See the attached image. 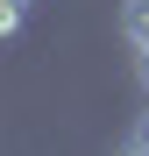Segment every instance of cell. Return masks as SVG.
Listing matches in <instances>:
<instances>
[{
	"instance_id": "6da1fadb",
	"label": "cell",
	"mask_w": 149,
	"mask_h": 156,
	"mask_svg": "<svg viewBox=\"0 0 149 156\" xmlns=\"http://www.w3.org/2000/svg\"><path fill=\"white\" fill-rule=\"evenodd\" d=\"M121 29H128L135 57H142V50H149V0H128V7H121Z\"/></svg>"
},
{
	"instance_id": "7a4b0ae2",
	"label": "cell",
	"mask_w": 149,
	"mask_h": 156,
	"mask_svg": "<svg viewBox=\"0 0 149 156\" xmlns=\"http://www.w3.org/2000/svg\"><path fill=\"white\" fill-rule=\"evenodd\" d=\"M21 14H29V0H0V36H14V29H21Z\"/></svg>"
},
{
	"instance_id": "3957f363",
	"label": "cell",
	"mask_w": 149,
	"mask_h": 156,
	"mask_svg": "<svg viewBox=\"0 0 149 156\" xmlns=\"http://www.w3.org/2000/svg\"><path fill=\"white\" fill-rule=\"evenodd\" d=\"M128 142H142V149H149V107L135 114V135H128Z\"/></svg>"
},
{
	"instance_id": "277c9868",
	"label": "cell",
	"mask_w": 149,
	"mask_h": 156,
	"mask_svg": "<svg viewBox=\"0 0 149 156\" xmlns=\"http://www.w3.org/2000/svg\"><path fill=\"white\" fill-rule=\"evenodd\" d=\"M114 156H149V149H142V142H128V149H114Z\"/></svg>"
}]
</instances>
